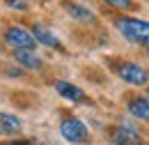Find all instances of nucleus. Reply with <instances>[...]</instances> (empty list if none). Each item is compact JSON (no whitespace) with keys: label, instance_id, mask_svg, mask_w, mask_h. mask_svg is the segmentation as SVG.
<instances>
[{"label":"nucleus","instance_id":"f257e3e1","mask_svg":"<svg viewBox=\"0 0 149 145\" xmlns=\"http://www.w3.org/2000/svg\"><path fill=\"white\" fill-rule=\"evenodd\" d=\"M117 30L133 44H149V23L140 18H117Z\"/></svg>","mask_w":149,"mask_h":145},{"label":"nucleus","instance_id":"f03ea898","mask_svg":"<svg viewBox=\"0 0 149 145\" xmlns=\"http://www.w3.org/2000/svg\"><path fill=\"white\" fill-rule=\"evenodd\" d=\"M60 134L64 136V141H69V143H74V145L85 143L87 136H90V131H87V127H85V122L78 120V118H67V120H62V125H60Z\"/></svg>","mask_w":149,"mask_h":145},{"label":"nucleus","instance_id":"7ed1b4c3","mask_svg":"<svg viewBox=\"0 0 149 145\" xmlns=\"http://www.w3.org/2000/svg\"><path fill=\"white\" fill-rule=\"evenodd\" d=\"M5 42L12 44L16 51H35V46H37V42H35L32 32L25 30V28H16V25L7 28V32H5Z\"/></svg>","mask_w":149,"mask_h":145},{"label":"nucleus","instance_id":"20e7f679","mask_svg":"<svg viewBox=\"0 0 149 145\" xmlns=\"http://www.w3.org/2000/svg\"><path fill=\"white\" fill-rule=\"evenodd\" d=\"M117 74H119L122 81H126L131 85H145V83H149V72L145 67L135 65V62H122L117 67Z\"/></svg>","mask_w":149,"mask_h":145},{"label":"nucleus","instance_id":"39448f33","mask_svg":"<svg viewBox=\"0 0 149 145\" xmlns=\"http://www.w3.org/2000/svg\"><path fill=\"white\" fill-rule=\"evenodd\" d=\"M110 138H112V143H115V145H142L140 134H138L135 129H131V127H117V129H112Z\"/></svg>","mask_w":149,"mask_h":145},{"label":"nucleus","instance_id":"423d86ee","mask_svg":"<svg viewBox=\"0 0 149 145\" xmlns=\"http://www.w3.org/2000/svg\"><path fill=\"white\" fill-rule=\"evenodd\" d=\"M32 37H35V42L37 44H44V46H51V49H57V51H62L64 46H62V42L55 37L53 30H48V28H44V25H35L32 30Z\"/></svg>","mask_w":149,"mask_h":145},{"label":"nucleus","instance_id":"0eeeda50","mask_svg":"<svg viewBox=\"0 0 149 145\" xmlns=\"http://www.w3.org/2000/svg\"><path fill=\"white\" fill-rule=\"evenodd\" d=\"M14 58H16V62L23 65L25 69H32V72H37L44 67V62H41V58L35 55V51H14Z\"/></svg>","mask_w":149,"mask_h":145},{"label":"nucleus","instance_id":"6e6552de","mask_svg":"<svg viewBox=\"0 0 149 145\" xmlns=\"http://www.w3.org/2000/svg\"><path fill=\"white\" fill-rule=\"evenodd\" d=\"M55 90H57V94H62L64 99H71V101H83L85 99V92L80 88H76L74 83H69V81H57Z\"/></svg>","mask_w":149,"mask_h":145},{"label":"nucleus","instance_id":"1a4fd4ad","mask_svg":"<svg viewBox=\"0 0 149 145\" xmlns=\"http://www.w3.org/2000/svg\"><path fill=\"white\" fill-rule=\"evenodd\" d=\"M21 131V120L16 115L0 113V136H16Z\"/></svg>","mask_w":149,"mask_h":145},{"label":"nucleus","instance_id":"9d476101","mask_svg":"<svg viewBox=\"0 0 149 145\" xmlns=\"http://www.w3.org/2000/svg\"><path fill=\"white\" fill-rule=\"evenodd\" d=\"M64 9H67V12H69V16L76 18V21H83V23H92V21H94V14L87 9V7H83V5L64 2Z\"/></svg>","mask_w":149,"mask_h":145},{"label":"nucleus","instance_id":"9b49d317","mask_svg":"<svg viewBox=\"0 0 149 145\" xmlns=\"http://www.w3.org/2000/svg\"><path fill=\"white\" fill-rule=\"evenodd\" d=\"M129 111H131V115H135V118H140V120H149V99H145V97L131 99Z\"/></svg>","mask_w":149,"mask_h":145},{"label":"nucleus","instance_id":"f8f14e48","mask_svg":"<svg viewBox=\"0 0 149 145\" xmlns=\"http://www.w3.org/2000/svg\"><path fill=\"white\" fill-rule=\"evenodd\" d=\"M5 5L12 7V9H28V2L25 0H5Z\"/></svg>","mask_w":149,"mask_h":145},{"label":"nucleus","instance_id":"ddd939ff","mask_svg":"<svg viewBox=\"0 0 149 145\" xmlns=\"http://www.w3.org/2000/svg\"><path fill=\"white\" fill-rule=\"evenodd\" d=\"M108 5H112V7H117V9H129L131 7V0H106Z\"/></svg>","mask_w":149,"mask_h":145},{"label":"nucleus","instance_id":"4468645a","mask_svg":"<svg viewBox=\"0 0 149 145\" xmlns=\"http://www.w3.org/2000/svg\"><path fill=\"white\" fill-rule=\"evenodd\" d=\"M12 145H30L28 141H16V143H12Z\"/></svg>","mask_w":149,"mask_h":145},{"label":"nucleus","instance_id":"2eb2a0df","mask_svg":"<svg viewBox=\"0 0 149 145\" xmlns=\"http://www.w3.org/2000/svg\"><path fill=\"white\" fill-rule=\"evenodd\" d=\"M147 53H149V44H147Z\"/></svg>","mask_w":149,"mask_h":145}]
</instances>
